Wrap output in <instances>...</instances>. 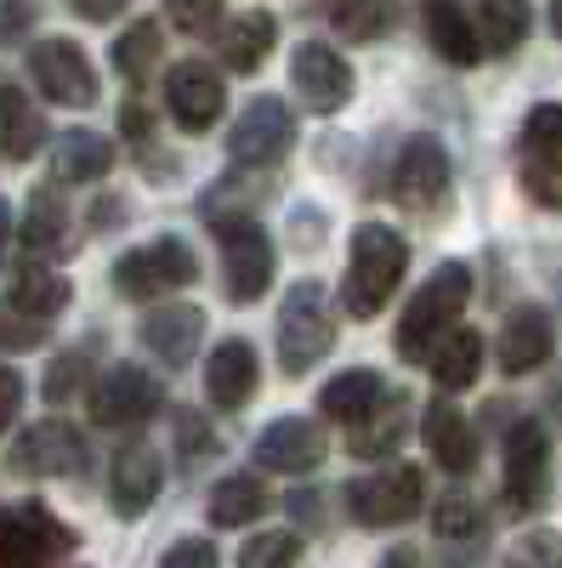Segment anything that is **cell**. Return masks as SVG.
Returning a JSON list of instances; mask_svg holds the SVG:
<instances>
[{"label":"cell","mask_w":562,"mask_h":568,"mask_svg":"<svg viewBox=\"0 0 562 568\" xmlns=\"http://www.w3.org/2000/svg\"><path fill=\"white\" fill-rule=\"evenodd\" d=\"M409 267V240L398 227L387 222H364L352 233V256H347V278H341V302L352 318H375L392 291H398V278Z\"/></svg>","instance_id":"cell-1"},{"label":"cell","mask_w":562,"mask_h":568,"mask_svg":"<svg viewBox=\"0 0 562 568\" xmlns=\"http://www.w3.org/2000/svg\"><path fill=\"white\" fill-rule=\"evenodd\" d=\"M466 302H472V267H466V262L432 267V278L420 284L415 302L398 318V358H427V347L443 336V329L460 324Z\"/></svg>","instance_id":"cell-2"},{"label":"cell","mask_w":562,"mask_h":568,"mask_svg":"<svg viewBox=\"0 0 562 568\" xmlns=\"http://www.w3.org/2000/svg\"><path fill=\"white\" fill-rule=\"evenodd\" d=\"M330 347H336L330 296H324L318 278H296L285 291V302H278V369L307 375Z\"/></svg>","instance_id":"cell-3"},{"label":"cell","mask_w":562,"mask_h":568,"mask_svg":"<svg viewBox=\"0 0 562 568\" xmlns=\"http://www.w3.org/2000/svg\"><path fill=\"white\" fill-rule=\"evenodd\" d=\"M427 500V478H420V466L409 460H392V466H375L364 478L347 484V506H352V524L364 529H398L420 511Z\"/></svg>","instance_id":"cell-4"},{"label":"cell","mask_w":562,"mask_h":568,"mask_svg":"<svg viewBox=\"0 0 562 568\" xmlns=\"http://www.w3.org/2000/svg\"><path fill=\"white\" fill-rule=\"evenodd\" d=\"M216 245H222V291L233 307H251L267 296L273 284V240L262 233L256 216H227L216 222Z\"/></svg>","instance_id":"cell-5"},{"label":"cell","mask_w":562,"mask_h":568,"mask_svg":"<svg viewBox=\"0 0 562 568\" xmlns=\"http://www.w3.org/2000/svg\"><path fill=\"white\" fill-rule=\"evenodd\" d=\"M200 278V262L194 251H187L182 240H154V245H136L114 262V291L125 302H160L171 291H182V284Z\"/></svg>","instance_id":"cell-6"},{"label":"cell","mask_w":562,"mask_h":568,"mask_svg":"<svg viewBox=\"0 0 562 568\" xmlns=\"http://www.w3.org/2000/svg\"><path fill=\"white\" fill-rule=\"evenodd\" d=\"M58 551H74V529L40 500L0 511V568H45Z\"/></svg>","instance_id":"cell-7"},{"label":"cell","mask_w":562,"mask_h":568,"mask_svg":"<svg viewBox=\"0 0 562 568\" xmlns=\"http://www.w3.org/2000/svg\"><path fill=\"white\" fill-rule=\"evenodd\" d=\"M85 404H91V420L109 426V433H120V426H149L165 409V387L143 364H114L103 382H91Z\"/></svg>","instance_id":"cell-8"},{"label":"cell","mask_w":562,"mask_h":568,"mask_svg":"<svg viewBox=\"0 0 562 568\" xmlns=\"http://www.w3.org/2000/svg\"><path fill=\"white\" fill-rule=\"evenodd\" d=\"M505 511H540L551 495V438L540 420H518L505 433V478H500Z\"/></svg>","instance_id":"cell-9"},{"label":"cell","mask_w":562,"mask_h":568,"mask_svg":"<svg viewBox=\"0 0 562 568\" xmlns=\"http://www.w3.org/2000/svg\"><path fill=\"white\" fill-rule=\"evenodd\" d=\"M392 200L409 216H443L449 205V154L432 136H409L392 165Z\"/></svg>","instance_id":"cell-10"},{"label":"cell","mask_w":562,"mask_h":568,"mask_svg":"<svg viewBox=\"0 0 562 568\" xmlns=\"http://www.w3.org/2000/svg\"><path fill=\"white\" fill-rule=\"evenodd\" d=\"M29 74H34V85L45 91V98L63 103V109H91L98 103V69H91L85 45L69 40V34L40 40L29 52Z\"/></svg>","instance_id":"cell-11"},{"label":"cell","mask_w":562,"mask_h":568,"mask_svg":"<svg viewBox=\"0 0 562 568\" xmlns=\"http://www.w3.org/2000/svg\"><path fill=\"white\" fill-rule=\"evenodd\" d=\"M296 142V114L278 98H256L227 131V154L239 165H278Z\"/></svg>","instance_id":"cell-12"},{"label":"cell","mask_w":562,"mask_h":568,"mask_svg":"<svg viewBox=\"0 0 562 568\" xmlns=\"http://www.w3.org/2000/svg\"><path fill=\"white\" fill-rule=\"evenodd\" d=\"M18 478H80L85 471V438L69 420H40L12 444Z\"/></svg>","instance_id":"cell-13"},{"label":"cell","mask_w":562,"mask_h":568,"mask_svg":"<svg viewBox=\"0 0 562 568\" xmlns=\"http://www.w3.org/2000/svg\"><path fill=\"white\" fill-rule=\"evenodd\" d=\"M290 85H296V98H302L313 114H336V109H347V98H352V69H347V58L330 52L324 40H302L296 58H290Z\"/></svg>","instance_id":"cell-14"},{"label":"cell","mask_w":562,"mask_h":568,"mask_svg":"<svg viewBox=\"0 0 562 568\" xmlns=\"http://www.w3.org/2000/svg\"><path fill=\"white\" fill-rule=\"evenodd\" d=\"M556 176H562V103H540L523 120V187L534 194V205H562L556 194Z\"/></svg>","instance_id":"cell-15"},{"label":"cell","mask_w":562,"mask_h":568,"mask_svg":"<svg viewBox=\"0 0 562 568\" xmlns=\"http://www.w3.org/2000/svg\"><path fill=\"white\" fill-rule=\"evenodd\" d=\"M222 103H227V91H222V74L200 58H187L165 74V109L182 131H211L222 120Z\"/></svg>","instance_id":"cell-16"},{"label":"cell","mask_w":562,"mask_h":568,"mask_svg":"<svg viewBox=\"0 0 562 568\" xmlns=\"http://www.w3.org/2000/svg\"><path fill=\"white\" fill-rule=\"evenodd\" d=\"M256 382H262V364H256V347L245 336H227L211 347L205 358V398L216 409H245L256 398Z\"/></svg>","instance_id":"cell-17"},{"label":"cell","mask_w":562,"mask_h":568,"mask_svg":"<svg viewBox=\"0 0 562 568\" xmlns=\"http://www.w3.org/2000/svg\"><path fill=\"white\" fill-rule=\"evenodd\" d=\"M160 489H165L160 455H154L149 444H125V449L114 455V466H109V500H114V511H120V517H143V511L160 500Z\"/></svg>","instance_id":"cell-18"},{"label":"cell","mask_w":562,"mask_h":568,"mask_svg":"<svg viewBox=\"0 0 562 568\" xmlns=\"http://www.w3.org/2000/svg\"><path fill=\"white\" fill-rule=\"evenodd\" d=\"M324 460V426L307 415H278L256 438V466L267 471H313Z\"/></svg>","instance_id":"cell-19"},{"label":"cell","mask_w":562,"mask_h":568,"mask_svg":"<svg viewBox=\"0 0 562 568\" xmlns=\"http://www.w3.org/2000/svg\"><path fill=\"white\" fill-rule=\"evenodd\" d=\"M556 353V324L545 307H511L500 324V369L505 375H529Z\"/></svg>","instance_id":"cell-20"},{"label":"cell","mask_w":562,"mask_h":568,"mask_svg":"<svg viewBox=\"0 0 562 568\" xmlns=\"http://www.w3.org/2000/svg\"><path fill=\"white\" fill-rule=\"evenodd\" d=\"M420 438H427V449H432V460L443 466V471H472L478 466V433H472V420H466L454 404H427V415H420Z\"/></svg>","instance_id":"cell-21"},{"label":"cell","mask_w":562,"mask_h":568,"mask_svg":"<svg viewBox=\"0 0 562 568\" xmlns=\"http://www.w3.org/2000/svg\"><path fill=\"white\" fill-rule=\"evenodd\" d=\"M403 433H409V398L403 393H381L358 420H352V438H347V449L358 455V460H381V455H392L398 444H403Z\"/></svg>","instance_id":"cell-22"},{"label":"cell","mask_w":562,"mask_h":568,"mask_svg":"<svg viewBox=\"0 0 562 568\" xmlns=\"http://www.w3.org/2000/svg\"><path fill=\"white\" fill-rule=\"evenodd\" d=\"M200 336H205V313L187 307V302L154 307L143 318V347L154 358H165V364H187V358H194V347H200Z\"/></svg>","instance_id":"cell-23"},{"label":"cell","mask_w":562,"mask_h":568,"mask_svg":"<svg viewBox=\"0 0 562 568\" xmlns=\"http://www.w3.org/2000/svg\"><path fill=\"white\" fill-rule=\"evenodd\" d=\"M109 171H114V142L109 136L85 131V125L52 136V182H98Z\"/></svg>","instance_id":"cell-24"},{"label":"cell","mask_w":562,"mask_h":568,"mask_svg":"<svg viewBox=\"0 0 562 568\" xmlns=\"http://www.w3.org/2000/svg\"><path fill=\"white\" fill-rule=\"evenodd\" d=\"M69 278L63 273H52V267H40V262H23V267H12V278H7V307L12 313H23V318H58L63 307H69Z\"/></svg>","instance_id":"cell-25"},{"label":"cell","mask_w":562,"mask_h":568,"mask_svg":"<svg viewBox=\"0 0 562 568\" xmlns=\"http://www.w3.org/2000/svg\"><path fill=\"white\" fill-rule=\"evenodd\" d=\"M427 40H432V52L443 58V63H454V69H472L478 58H483V45H478V29H472V18H466V7L460 0H427Z\"/></svg>","instance_id":"cell-26"},{"label":"cell","mask_w":562,"mask_h":568,"mask_svg":"<svg viewBox=\"0 0 562 568\" xmlns=\"http://www.w3.org/2000/svg\"><path fill=\"white\" fill-rule=\"evenodd\" d=\"M427 364H432V382H438L443 393L472 387V382H478V369H483V336H478V329L449 324L443 336L427 347Z\"/></svg>","instance_id":"cell-27"},{"label":"cell","mask_w":562,"mask_h":568,"mask_svg":"<svg viewBox=\"0 0 562 568\" xmlns=\"http://www.w3.org/2000/svg\"><path fill=\"white\" fill-rule=\"evenodd\" d=\"M40 142H45L40 103L29 98V91H18V85H0V154L23 165V160L40 154Z\"/></svg>","instance_id":"cell-28"},{"label":"cell","mask_w":562,"mask_h":568,"mask_svg":"<svg viewBox=\"0 0 562 568\" xmlns=\"http://www.w3.org/2000/svg\"><path fill=\"white\" fill-rule=\"evenodd\" d=\"M273 40H278L273 12L251 7V12H239V18L227 23V34H222V63H227L233 74H256V69L267 63V52H273Z\"/></svg>","instance_id":"cell-29"},{"label":"cell","mask_w":562,"mask_h":568,"mask_svg":"<svg viewBox=\"0 0 562 568\" xmlns=\"http://www.w3.org/2000/svg\"><path fill=\"white\" fill-rule=\"evenodd\" d=\"M23 245L34 256H69L74 251V240H69V205H63V194H52V182L34 187L29 222H23Z\"/></svg>","instance_id":"cell-30"},{"label":"cell","mask_w":562,"mask_h":568,"mask_svg":"<svg viewBox=\"0 0 562 568\" xmlns=\"http://www.w3.org/2000/svg\"><path fill=\"white\" fill-rule=\"evenodd\" d=\"M267 506L273 500H267V484L256 478V471H233V478H222L211 489V524L216 529H245V524H256Z\"/></svg>","instance_id":"cell-31"},{"label":"cell","mask_w":562,"mask_h":568,"mask_svg":"<svg viewBox=\"0 0 562 568\" xmlns=\"http://www.w3.org/2000/svg\"><path fill=\"white\" fill-rule=\"evenodd\" d=\"M472 29H478L483 52L505 58V52H518V45L529 40V7H523V0H478Z\"/></svg>","instance_id":"cell-32"},{"label":"cell","mask_w":562,"mask_h":568,"mask_svg":"<svg viewBox=\"0 0 562 568\" xmlns=\"http://www.w3.org/2000/svg\"><path fill=\"white\" fill-rule=\"evenodd\" d=\"M381 393H387V387H381V375H375V369H341L336 382H324L318 415H330V420H347V426H352Z\"/></svg>","instance_id":"cell-33"},{"label":"cell","mask_w":562,"mask_h":568,"mask_svg":"<svg viewBox=\"0 0 562 568\" xmlns=\"http://www.w3.org/2000/svg\"><path fill=\"white\" fill-rule=\"evenodd\" d=\"M160 52H165V34H160V23H154V18H143V23H131V29L114 40V69H120L125 80L143 85V80L154 74Z\"/></svg>","instance_id":"cell-34"},{"label":"cell","mask_w":562,"mask_h":568,"mask_svg":"<svg viewBox=\"0 0 562 568\" xmlns=\"http://www.w3.org/2000/svg\"><path fill=\"white\" fill-rule=\"evenodd\" d=\"M330 23L347 40H381L398 29V0H336Z\"/></svg>","instance_id":"cell-35"},{"label":"cell","mask_w":562,"mask_h":568,"mask_svg":"<svg viewBox=\"0 0 562 568\" xmlns=\"http://www.w3.org/2000/svg\"><path fill=\"white\" fill-rule=\"evenodd\" d=\"M432 529H438V540H478V535H483V506H478L472 495L449 489V495L432 506Z\"/></svg>","instance_id":"cell-36"},{"label":"cell","mask_w":562,"mask_h":568,"mask_svg":"<svg viewBox=\"0 0 562 568\" xmlns=\"http://www.w3.org/2000/svg\"><path fill=\"white\" fill-rule=\"evenodd\" d=\"M302 562V546H296V535H256V540H245V551H239V568H296Z\"/></svg>","instance_id":"cell-37"},{"label":"cell","mask_w":562,"mask_h":568,"mask_svg":"<svg viewBox=\"0 0 562 568\" xmlns=\"http://www.w3.org/2000/svg\"><path fill=\"white\" fill-rule=\"evenodd\" d=\"M505 568H562V535L556 529H529L505 551Z\"/></svg>","instance_id":"cell-38"},{"label":"cell","mask_w":562,"mask_h":568,"mask_svg":"<svg viewBox=\"0 0 562 568\" xmlns=\"http://www.w3.org/2000/svg\"><path fill=\"white\" fill-rule=\"evenodd\" d=\"M165 18H171L182 34H216L222 0H165Z\"/></svg>","instance_id":"cell-39"},{"label":"cell","mask_w":562,"mask_h":568,"mask_svg":"<svg viewBox=\"0 0 562 568\" xmlns=\"http://www.w3.org/2000/svg\"><path fill=\"white\" fill-rule=\"evenodd\" d=\"M40 342H45V318H23V313L0 307V347L7 353H34Z\"/></svg>","instance_id":"cell-40"},{"label":"cell","mask_w":562,"mask_h":568,"mask_svg":"<svg viewBox=\"0 0 562 568\" xmlns=\"http://www.w3.org/2000/svg\"><path fill=\"white\" fill-rule=\"evenodd\" d=\"M40 23V0H0V45H18Z\"/></svg>","instance_id":"cell-41"},{"label":"cell","mask_w":562,"mask_h":568,"mask_svg":"<svg viewBox=\"0 0 562 568\" xmlns=\"http://www.w3.org/2000/svg\"><path fill=\"white\" fill-rule=\"evenodd\" d=\"M176 449H182L187 460H200V455H211V449H216V438H211V426H205V415H194V409H182V420H176Z\"/></svg>","instance_id":"cell-42"},{"label":"cell","mask_w":562,"mask_h":568,"mask_svg":"<svg viewBox=\"0 0 562 568\" xmlns=\"http://www.w3.org/2000/svg\"><path fill=\"white\" fill-rule=\"evenodd\" d=\"M160 568H216V546H211L205 535H187V540H176V546L165 551Z\"/></svg>","instance_id":"cell-43"},{"label":"cell","mask_w":562,"mask_h":568,"mask_svg":"<svg viewBox=\"0 0 562 568\" xmlns=\"http://www.w3.org/2000/svg\"><path fill=\"white\" fill-rule=\"evenodd\" d=\"M18 415H23V375L0 364V433H7Z\"/></svg>","instance_id":"cell-44"},{"label":"cell","mask_w":562,"mask_h":568,"mask_svg":"<svg viewBox=\"0 0 562 568\" xmlns=\"http://www.w3.org/2000/svg\"><path fill=\"white\" fill-rule=\"evenodd\" d=\"M74 387H80V353L58 358V369L45 375V404H63V398H69Z\"/></svg>","instance_id":"cell-45"},{"label":"cell","mask_w":562,"mask_h":568,"mask_svg":"<svg viewBox=\"0 0 562 568\" xmlns=\"http://www.w3.org/2000/svg\"><path fill=\"white\" fill-rule=\"evenodd\" d=\"M120 125H125V136L136 142V149H149V142H154V114H149L143 103H136V98L125 103V114H120Z\"/></svg>","instance_id":"cell-46"},{"label":"cell","mask_w":562,"mask_h":568,"mask_svg":"<svg viewBox=\"0 0 562 568\" xmlns=\"http://www.w3.org/2000/svg\"><path fill=\"white\" fill-rule=\"evenodd\" d=\"M285 506H290V517H296V524H307V529H324V495H313V489H296Z\"/></svg>","instance_id":"cell-47"},{"label":"cell","mask_w":562,"mask_h":568,"mask_svg":"<svg viewBox=\"0 0 562 568\" xmlns=\"http://www.w3.org/2000/svg\"><path fill=\"white\" fill-rule=\"evenodd\" d=\"M69 7H74L85 23H109V18L125 12V0H69Z\"/></svg>","instance_id":"cell-48"},{"label":"cell","mask_w":562,"mask_h":568,"mask_svg":"<svg viewBox=\"0 0 562 568\" xmlns=\"http://www.w3.org/2000/svg\"><path fill=\"white\" fill-rule=\"evenodd\" d=\"M381 568H427V557H420L415 546H392V551L381 557Z\"/></svg>","instance_id":"cell-49"},{"label":"cell","mask_w":562,"mask_h":568,"mask_svg":"<svg viewBox=\"0 0 562 568\" xmlns=\"http://www.w3.org/2000/svg\"><path fill=\"white\" fill-rule=\"evenodd\" d=\"M7 240H12V211H7V200H0V256H7Z\"/></svg>","instance_id":"cell-50"},{"label":"cell","mask_w":562,"mask_h":568,"mask_svg":"<svg viewBox=\"0 0 562 568\" xmlns=\"http://www.w3.org/2000/svg\"><path fill=\"white\" fill-rule=\"evenodd\" d=\"M551 34L562 40V0H551Z\"/></svg>","instance_id":"cell-51"},{"label":"cell","mask_w":562,"mask_h":568,"mask_svg":"<svg viewBox=\"0 0 562 568\" xmlns=\"http://www.w3.org/2000/svg\"><path fill=\"white\" fill-rule=\"evenodd\" d=\"M551 415H556V420H562V382H556V387H551Z\"/></svg>","instance_id":"cell-52"}]
</instances>
